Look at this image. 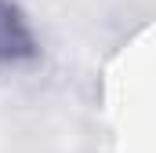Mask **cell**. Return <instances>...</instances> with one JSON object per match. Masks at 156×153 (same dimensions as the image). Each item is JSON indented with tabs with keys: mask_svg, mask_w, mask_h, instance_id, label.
<instances>
[{
	"mask_svg": "<svg viewBox=\"0 0 156 153\" xmlns=\"http://www.w3.org/2000/svg\"><path fill=\"white\" fill-rule=\"evenodd\" d=\"M33 55V37L22 22V15L0 0V62H22Z\"/></svg>",
	"mask_w": 156,
	"mask_h": 153,
	"instance_id": "6da1fadb",
	"label": "cell"
}]
</instances>
